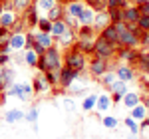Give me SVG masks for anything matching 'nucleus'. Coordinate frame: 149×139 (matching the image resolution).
I'll return each instance as SVG.
<instances>
[{
    "instance_id": "obj_1",
    "label": "nucleus",
    "mask_w": 149,
    "mask_h": 139,
    "mask_svg": "<svg viewBox=\"0 0 149 139\" xmlns=\"http://www.w3.org/2000/svg\"><path fill=\"white\" fill-rule=\"evenodd\" d=\"M62 66H64V60H62V50L58 46L48 48L44 54H40L38 56V64H36V68L42 74L48 72V70H60Z\"/></svg>"
},
{
    "instance_id": "obj_2",
    "label": "nucleus",
    "mask_w": 149,
    "mask_h": 139,
    "mask_svg": "<svg viewBox=\"0 0 149 139\" xmlns=\"http://www.w3.org/2000/svg\"><path fill=\"white\" fill-rule=\"evenodd\" d=\"M62 60H64V66L66 68L74 70V72H80V74H84L86 68H88V56L84 52H80L76 46L64 50L62 52Z\"/></svg>"
},
{
    "instance_id": "obj_3",
    "label": "nucleus",
    "mask_w": 149,
    "mask_h": 139,
    "mask_svg": "<svg viewBox=\"0 0 149 139\" xmlns=\"http://www.w3.org/2000/svg\"><path fill=\"white\" fill-rule=\"evenodd\" d=\"M117 30V46L119 48H139V34L131 32L125 26V22H115Z\"/></svg>"
},
{
    "instance_id": "obj_4",
    "label": "nucleus",
    "mask_w": 149,
    "mask_h": 139,
    "mask_svg": "<svg viewBox=\"0 0 149 139\" xmlns=\"http://www.w3.org/2000/svg\"><path fill=\"white\" fill-rule=\"evenodd\" d=\"M115 52H117V46H115V44L103 40L102 36L95 38V42H93V54H95V56L105 58V60H111V58H115Z\"/></svg>"
},
{
    "instance_id": "obj_5",
    "label": "nucleus",
    "mask_w": 149,
    "mask_h": 139,
    "mask_svg": "<svg viewBox=\"0 0 149 139\" xmlns=\"http://www.w3.org/2000/svg\"><path fill=\"white\" fill-rule=\"evenodd\" d=\"M109 68H111V60H105V58H100V56L92 54V60L88 62V68L86 70L92 74L93 78H100V76L105 74Z\"/></svg>"
},
{
    "instance_id": "obj_6",
    "label": "nucleus",
    "mask_w": 149,
    "mask_h": 139,
    "mask_svg": "<svg viewBox=\"0 0 149 139\" xmlns=\"http://www.w3.org/2000/svg\"><path fill=\"white\" fill-rule=\"evenodd\" d=\"M137 54H139L137 48H119L117 46V52H115L113 60H119V62H123V64H127V66H135Z\"/></svg>"
},
{
    "instance_id": "obj_7",
    "label": "nucleus",
    "mask_w": 149,
    "mask_h": 139,
    "mask_svg": "<svg viewBox=\"0 0 149 139\" xmlns=\"http://www.w3.org/2000/svg\"><path fill=\"white\" fill-rule=\"evenodd\" d=\"M76 38H78V36H76V30L68 28L62 36L54 38V46H58L62 52H64V50H68V48H72L74 44H76Z\"/></svg>"
},
{
    "instance_id": "obj_8",
    "label": "nucleus",
    "mask_w": 149,
    "mask_h": 139,
    "mask_svg": "<svg viewBox=\"0 0 149 139\" xmlns=\"http://www.w3.org/2000/svg\"><path fill=\"white\" fill-rule=\"evenodd\" d=\"M20 16H22L24 24H26V30H36V24H38V18H40V12H38V8H36L34 4L28 6Z\"/></svg>"
},
{
    "instance_id": "obj_9",
    "label": "nucleus",
    "mask_w": 149,
    "mask_h": 139,
    "mask_svg": "<svg viewBox=\"0 0 149 139\" xmlns=\"http://www.w3.org/2000/svg\"><path fill=\"white\" fill-rule=\"evenodd\" d=\"M109 92H111V95H109V97H111V101H113V104H117V101H121V97H123L129 90H127V83H125V81L115 80L113 83L109 85Z\"/></svg>"
},
{
    "instance_id": "obj_10",
    "label": "nucleus",
    "mask_w": 149,
    "mask_h": 139,
    "mask_svg": "<svg viewBox=\"0 0 149 139\" xmlns=\"http://www.w3.org/2000/svg\"><path fill=\"white\" fill-rule=\"evenodd\" d=\"M78 76H81L80 72H74V70H70V68H66V66H62V70H60V88L68 90V85H70L74 80H76Z\"/></svg>"
},
{
    "instance_id": "obj_11",
    "label": "nucleus",
    "mask_w": 149,
    "mask_h": 139,
    "mask_svg": "<svg viewBox=\"0 0 149 139\" xmlns=\"http://www.w3.org/2000/svg\"><path fill=\"white\" fill-rule=\"evenodd\" d=\"M115 76H117V80L121 81H133L135 80V70L133 66H127V64H121V66H117L115 68Z\"/></svg>"
},
{
    "instance_id": "obj_12",
    "label": "nucleus",
    "mask_w": 149,
    "mask_h": 139,
    "mask_svg": "<svg viewBox=\"0 0 149 139\" xmlns=\"http://www.w3.org/2000/svg\"><path fill=\"white\" fill-rule=\"evenodd\" d=\"M111 24V20H109V14H107V10H100V12H95L93 14V30L95 32H100V30H103L105 26H109Z\"/></svg>"
},
{
    "instance_id": "obj_13",
    "label": "nucleus",
    "mask_w": 149,
    "mask_h": 139,
    "mask_svg": "<svg viewBox=\"0 0 149 139\" xmlns=\"http://www.w3.org/2000/svg\"><path fill=\"white\" fill-rule=\"evenodd\" d=\"M133 68H137L143 76H149V50H139Z\"/></svg>"
},
{
    "instance_id": "obj_14",
    "label": "nucleus",
    "mask_w": 149,
    "mask_h": 139,
    "mask_svg": "<svg viewBox=\"0 0 149 139\" xmlns=\"http://www.w3.org/2000/svg\"><path fill=\"white\" fill-rule=\"evenodd\" d=\"M139 16H141V14H139V8L135 4H129L127 8H121V22H125V24L133 22L135 24Z\"/></svg>"
},
{
    "instance_id": "obj_15",
    "label": "nucleus",
    "mask_w": 149,
    "mask_h": 139,
    "mask_svg": "<svg viewBox=\"0 0 149 139\" xmlns=\"http://www.w3.org/2000/svg\"><path fill=\"white\" fill-rule=\"evenodd\" d=\"M18 18H20V12H16V10H0V26H4V28H10Z\"/></svg>"
},
{
    "instance_id": "obj_16",
    "label": "nucleus",
    "mask_w": 149,
    "mask_h": 139,
    "mask_svg": "<svg viewBox=\"0 0 149 139\" xmlns=\"http://www.w3.org/2000/svg\"><path fill=\"white\" fill-rule=\"evenodd\" d=\"M32 32H34L36 44H40L44 50H48V48L54 46V38H52V34H50V32H40V30H32Z\"/></svg>"
},
{
    "instance_id": "obj_17",
    "label": "nucleus",
    "mask_w": 149,
    "mask_h": 139,
    "mask_svg": "<svg viewBox=\"0 0 149 139\" xmlns=\"http://www.w3.org/2000/svg\"><path fill=\"white\" fill-rule=\"evenodd\" d=\"M32 90H34V93H46L48 90H50V83L46 81V78H44V74H42V72L34 76V81H32Z\"/></svg>"
},
{
    "instance_id": "obj_18",
    "label": "nucleus",
    "mask_w": 149,
    "mask_h": 139,
    "mask_svg": "<svg viewBox=\"0 0 149 139\" xmlns=\"http://www.w3.org/2000/svg\"><path fill=\"white\" fill-rule=\"evenodd\" d=\"M84 8H86V4H84L81 0H68V2L64 4V10L68 12V14H72V16H76V18L84 12Z\"/></svg>"
},
{
    "instance_id": "obj_19",
    "label": "nucleus",
    "mask_w": 149,
    "mask_h": 139,
    "mask_svg": "<svg viewBox=\"0 0 149 139\" xmlns=\"http://www.w3.org/2000/svg\"><path fill=\"white\" fill-rule=\"evenodd\" d=\"M97 36H102L103 40H107V42H111V44H115V46H117V30H115L113 24H109V26H105L103 30H100V32H97Z\"/></svg>"
},
{
    "instance_id": "obj_20",
    "label": "nucleus",
    "mask_w": 149,
    "mask_h": 139,
    "mask_svg": "<svg viewBox=\"0 0 149 139\" xmlns=\"http://www.w3.org/2000/svg\"><path fill=\"white\" fill-rule=\"evenodd\" d=\"M24 119V111L22 109H18V107H12V109H8L6 113H4V121L6 123H18V121H22Z\"/></svg>"
},
{
    "instance_id": "obj_21",
    "label": "nucleus",
    "mask_w": 149,
    "mask_h": 139,
    "mask_svg": "<svg viewBox=\"0 0 149 139\" xmlns=\"http://www.w3.org/2000/svg\"><path fill=\"white\" fill-rule=\"evenodd\" d=\"M24 42H26V32H24V34H12L10 40H8L10 50H14V52H20V50H24Z\"/></svg>"
},
{
    "instance_id": "obj_22",
    "label": "nucleus",
    "mask_w": 149,
    "mask_h": 139,
    "mask_svg": "<svg viewBox=\"0 0 149 139\" xmlns=\"http://www.w3.org/2000/svg\"><path fill=\"white\" fill-rule=\"evenodd\" d=\"M93 42H95V40H81V38H76V44H74V46L78 48L80 52H84L86 56H92L93 54Z\"/></svg>"
},
{
    "instance_id": "obj_23",
    "label": "nucleus",
    "mask_w": 149,
    "mask_h": 139,
    "mask_svg": "<svg viewBox=\"0 0 149 139\" xmlns=\"http://www.w3.org/2000/svg\"><path fill=\"white\" fill-rule=\"evenodd\" d=\"M76 36L81 38V40H95L97 38V32L93 30V26H80L76 30Z\"/></svg>"
},
{
    "instance_id": "obj_24",
    "label": "nucleus",
    "mask_w": 149,
    "mask_h": 139,
    "mask_svg": "<svg viewBox=\"0 0 149 139\" xmlns=\"http://www.w3.org/2000/svg\"><path fill=\"white\" fill-rule=\"evenodd\" d=\"M32 95H34L32 83H20V88H18V93H16V97H18V99H22V101H30V99H32Z\"/></svg>"
},
{
    "instance_id": "obj_25",
    "label": "nucleus",
    "mask_w": 149,
    "mask_h": 139,
    "mask_svg": "<svg viewBox=\"0 0 149 139\" xmlns=\"http://www.w3.org/2000/svg\"><path fill=\"white\" fill-rule=\"evenodd\" d=\"M14 81V70H10L8 66H2L0 68V83L4 85V90Z\"/></svg>"
},
{
    "instance_id": "obj_26",
    "label": "nucleus",
    "mask_w": 149,
    "mask_h": 139,
    "mask_svg": "<svg viewBox=\"0 0 149 139\" xmlns=\"http://www.w3.org/2000/svg\"><path fill=\"white\" fill-rule=\"evenodd\" d=\"M147 111H149V109L139 101L135 107H131V109H129V117H133L135 121H141V119H145V117H147Z\"/></svg>"
},
{
    "instance_id": "obj_27",
    "label": "nucleus",
    "mask_w": 149,
    "mask_h": 139,
    "mask_svg": "<svg viewBox=\"0 0 149 139\" xmlns=\"http://www.w3.org/2000/svg\"><path fill=\"white\" fill-rule=\"evenodd\" d=\"M62 16H64V4H60V2H58L56 6H52V8L46 12V18L50 20V22L62 20Z\"/></svg>"
},
{
    "instance_id": "obj_28",
    "label": "nucleus",
    "mask_w": 149,
    "mask_h": 139,
    "mask_svg": "<svg viewBox=\"0 0 149 139\" xmlns=\"http://www.w3.org/2000/svg\"><path fill=\"white\" fill-rule=\"evenodd\" d=\"M60 70H48V72H44V78L50 83V88H60Z\"/></svg>"
},
{
    "instance_id": "obj_29",
    "label": "nucleus",
    "mask_w": 149,
    "mask_h": 139,
    "mask_svg": "<svg viewBox=\"0 0 149 139\" xmlns=\"http://www.w3.org/2000/svg\"><path fill=\"white\" fill-rule=\"evenodd\" d=\"M93 14H95V12H93L92 8H88V6H86V8H84V12L78 16V24H80V26H92Z\"/></svg>"
},
{
    "instance_id": "obj_30",
    "label": "nucleus",
    "mask_w": 149,
    "mask_h": 139,
    "mask_svg": "<svg viewBox=\"0 0 149 139\" xmlns=\"http://www.w3.org/2000/svg\"><path fill=\"white\" fill-rule=\"evenodd\" d=\"M111 104H113V101H111V97H109L107 93H102V95L95 97V107H97L100 111H107V109L111 107Z\"/></svg>"
},
{
    "instance_id": "obj_31",
    "label": "nucleus",
    "mask_w": 149,
    "mask_h": 139,
    "mask_svg": "<svg viewBox=\"0 0 149 139\" xmlns=\"http://www.w3.org/2000/svg\"><path fill=\"white\" fill-rule=\"evenodd\" d=\"M121 101H123V105H125V107H129V109H131V107H135V105L141 101V97H139V93H135V92H127L125 95L121 97Z\"/></svg>"
},
{
    "instance_id": "obj_32",
    "label": "nucleus",
    "mask_w": 149,
    "mask_h": 139,
    "mask_svg": "<svg viewBox=\"0 0 149 139\" xmlns=\"http://www.w3.org/2000/svg\"><path fill=\"white\" fill-rule=\"evenodd\" d=\"M24 121L32 123V125H34V131L38 129V107H36V105H32L28 111H24Z\"/></svg>"
},
{
    "instance_id": "obj_33",
    "label": "nucleus",
    "mask_w": 149,
    "mask_h": 139,
    "mask_svg": "<svg viewBox=\"0 0 149 139\" xmlns=\"http://www.w3.org/2000/svg\"><path fill=\"white\" fill-rule=\"evenodd\" d=\"M68 30V26H66V22L64 20H56V22H52V28H50V34H52V38H58V36H62L64 32Z\"/></svg>"
},
{
    "instance_id": "obj_34",
    "label": "nucleus",
    "mask_w": 149,
    "mask_h": 139,
    "mask_svg": "<svg viewBox=\"0 0 149 139\" xmlns=\"http://www.w3.org/2000/svg\"><path fill=\"white\" fill-rule=\"evenodd\" d=\"M97 80H100V83H102L103 88H107V90H109V85H111V83L117 80V76H115V72L107 70V72H105V74H102V76H100Z\"/></svg>"
},
{
    "instance_id": "obj_35",
    "label": "nucleus",
    "mask_w": 149,
    "mask_h": 139,
    "mask_svg": "<svg viewBox=\"0 0 149 139\" xmlns=\"http://www.w3.org/2000/svg\"><path fill=\"white\" fill-rule=\"evenodd\" d=\"M88 8H92L93 12H100V10H107V2L105 0H81Z\"/></svg>"
},
{
    "instance_id": "obj_36",
    "label": "nucleus",
    "mask_w": 149,
    "mask_h": 139,
    "mask_svg": "<svg viewBox=\"0 0 149 139\" xmlns=\"http://www.w3.org/2000/svg\"><path fill=\"white\" fill-rule=\"evenodd\" d=\"M56 4H58V0H34V6L38 8V12H44V14Z\"/></svg>"
},
{
    "instance_id": "obj_37",
    "label": "nucleus",
    "mask_w": 149,
    "mask_h": 139,
    "mask_svg": "<svg viewBox=\"0 0 149 139\" xmlns=\"http://www.w3.org/2000/svg\"><path fill=\"white\" fill-rule=\"evenodd\" d=\"M22 58H24V64H26V66H30V68H36V64H38V54H36L34 50H26Z\"/></svg>"
},
{
    "instance_id": "obj_38",
    "label": "nucleus",
    "mask_w": 149,
    "mask_h": 139,
    "mask_svg": "<svg viewBox=\"0 0 149 139\" xmlns=\"http://www.w3.org/2000/svg\"><path fill=\"white\" fill-rule=\"evenodd\" d=\"M10 2H12V6H14V10L20 12V14H22L28 6H32V4H34V0H10Z\"/></svg>"
},
{
    "instance_id": "obj_39",
    "label": "nucleus",
    "mask_w": 149,
    "mask_h": 139,
    "mask_svg": "<svg viewBox=\"0 0 149 139\" xmlns=\"http://www.w3.org/2000/svg\"><path fill=\"white\" fill-rule=\"evenodd\" d=\"M62 20L66 22V26L68 28H72V30H78L80 28V24H78V18L76 16H72V14H68V12L64 10V16H62Z\"/></svg>"
},
{
    "instance_id": "obj_40",
    "label": "nucleus",
    "mask_w": 149,
    "mask_h": 139,
    "mask_svg": "<svg viewBox=\"0 0 149 139\" xmlns=\"http://www.w3.org/2000/svg\"><path fill=\"white\" fill-rule=\"evenodd\" d=\"M50 28H52V22L48 20L46 16H40V18H38V24H36V30H40V32H50Z\"/></svg>"
},
{
    "instance_id": "obj_41",
    "label": "nucleus",
    "mask_w": 149,
    "mask_h": 139,
    "mask_svg": "<svg viewBox=\"0 0 149 139\" xmlns=\"http://www.w3.org/2000/svg\"><path fill=\"white\" fill-rule=\"evenodd\" d=\"M123 123H125V127L129 129L133 135H137V133H139V121H135L133 117H125V119H123Z\"/></svg>"
},
{
    "instance_id": "obj_42",
    "label": "nucleus",
    "mask_w": 149,
    "mask_h": 139,
    "mask_svg": "<svg viewBox=\"0 0 149 139\" xmlns=\"http://www.w3.org/2000/svg\"><path fill=\"white\" fill-rule=\"evenodd\" d=\"M95 97L97 95H86V99L81 101V109L84 111H92L93 107H95Z\"/></svg>"
},
{
    "instance_id": "obj_43",
    "label": "nucleus",
    "mask_w": 149,
    "mask_h": 139,
    "mask_svg": "<svg viewBox=\"0 0 149 139\" xmlns=\"http://www.w3.org/2000/svg\"><path fill=\"white\" fill-rule=\"evenodd\" d=\"M137 28L141 30V32H149V16H145V14H141L137 18Z\"/></svg>"
},
{
    "instance_id": "obj_44",
    "label": "nucleus",
    "mask_w": 149,
    "mask_h": 139,
    "mask_svg": "<svg viewBox=\"0 0 149 139\" xmlns=\"http://www.w3.org/2000/svg\"><path fill=\"white\" fill-rule=\"evenodd\" d=\"M107 2V8H127L131 2L129 0H105Z\"/></svg>"
},
{
    "instance_id": "obj_45",
    "label": "nucleus",
    "mask_w": 149,
    "mask_h": 139,
    "mask_svg": "<svg viewBox=\"0 0 149 139\" xmlns=\"http://www.w3.org/2000/svg\"><path fill=\"white\" fill-rule=\"evenodd\" d=\"M107 14H109V20H111V24L121 22V8H107Z\"/></svg>"
},
{
    "instance_id": "obj_46",
    "label": "nucleus",
    "mask_w": 149,
    "mask_h": 139,
    "mask_svg": "<svg viewBox=\"0 0 149 139\" xmlns=\"http://www.w3.org/2000/svg\"><path fill=\"white\" fill-rule=\"evenodd\" d=\"M36 44V38L32 30H26V42H24V50H32Z\"/></svg>"
},
{
    "instance_id": "obj_47",
    "label": "nucleus",
    "mask_w": 149,
    "mask_h": 139,
    "mask_svg": "<svg viewBox=\"0 0 149 139\" xmlns=\"http://www.w3.org/2000/svg\"><path fill=\"white\" fill-rule=\"evenodd\" d=\"M102 123H103V125H105L107 129H115V127H117V119H115L113 115L103 117V119H102Z\"/></svg>"
},
{
    "instance_id": "obj_48",
    "label": "nucleus",
    "mask_w": 149,
    "mask_h": 139,
    "mask_svg": "<svg viewBox=\"0 0 149 139\" xmlns=\"http://www.w3.org/2000/svg\"><path fill=\"white\" fill-rule=\"evenodd\" d=\"M139 46L143 50H149V32H141L139 34Z\"/></svg>"
},
{
    "instance_id": "obj_49",
    "label": "nucleus",
    "mask_w": 149,
    "mask_h": 139,
    "mask_svg": "<svg viewBox=\"0 0 149 139\" xmlns=\"http://www.w3.org/2000/svg\"><path fill=\"white\" fill-rule=\"evenodd\" d=\"M10 36H12L10 28H4V26H0V44H2V42H8V40H10Z\"/></svg>"
},
{
    "instance_id": "obj_50",
    "label": "nucleus",
    "mask_w": 149,
    "mask_h": 139,
    "mask_svg": "<svg viewBox=\"0 0 149 139\" xmlns=\"http://www.w3.org/2000/svg\"><path fill=\"white\" fill-rule=\"evenodd\" d=\"M137 8H139V14H145V16H149V0H145V2L137 4Z\"/></svg>"
},
{
    "instance_id": "obj_51",
    "label": "nucleus",
    "mask_w": 149,
    "mask_h": 139,
    "mask_svg": "<svg viewBox=\"0 0 149 139\" xmlns=\"http://www.w3.org/2000/svg\"><path fill=\"white\" fill-rule=\"evenodd\" d=\"M62 104H64V107H66L68 111H74V109H76V104H74L70 97H64V101H62Z\"/></svg>"
},
{
    "instance_id": "obj_52",
    "label": "nucleus",
    "mask_w": 149,
    "mask_h": 139,
    "mask_svg": "<svg viewBox=\"0 0 149 139\" xmlns=\"http://www.w3.org/2000/svg\"><path fill=\"white\" fill-rule=\"evenodd\" d=\"M10 54H0V68H2V66H8V64H10Z\"/></svg>"
},
{
    "instance_id": "obj_53",
    "label": "nucleus",
    "mask_w": 149,
    "mask_h": 139,
    "mask_svg": "<svg viewBox=\"0 0 149 139\" xmlns=\"http://www.w3.org/2000/svg\"><path fill=\"white\" fill-rule=\"evenodd\" d=\"M139 97H141V104L149 109V93H143V95H139Z\"/></svg>"
},
{
    "instance_id": "obj_54",
    "label": "nucleus",
    "mask_w": 149,
    "mask_h": 139,
    "mask_svg": "<svg viewBox=\"0 0 149 139\" xmlns=\"http://www.w3.org/2000/svg\"><path fill=\"white\" fill-rule=\"evenodd\" d=\"M4 97H6V95H4V85H2V83H0V99H2V101H4Z\"/></svg>"
},
{
    "instance_id": "obj_55",
    "label": "nucleus",
    "mask_w": 149,
    "mask_h": 139,
    "mask_svg": "<svg viewBox=\"0 0 149 139\" xmlns=\"http://www.w3.org/2000/svg\"><path fill=\"white\" fill-rule=\"evenodd\" d=\"M129 2H131V4H135V6H137V4H141V2H145V0H129Z\"/></svg>"
},
{
    "instance_id": "obj_56",
    "label": "nucleus",
    "mask_w": 149,
    "mask_h": 139,
    "mask_svg": "<svg viewBox=\"0 0 149 139\" xmlns=\"http://www.w3.org/2000/svg\"><path fill=\"white\" fill-rule=\"evenodd\" d=\"M127 139H139V137H135V135H133V133H131V137H127Z\"/></svg>"
},
{
    "instance_id": "obj_57",
    "label": "nucleus",
    "mask_w": 149,
    "mask_h": 139,
    "mask_svg": "<svg viewBox=\"0 0 149 139\" xmlns=\"http://www.w3.org/2000/svg\"><path fill=\"white\" fill-rule=\"evenodd\" d=\"M0 54H2V52H0Z\"/></svg>"
}]
</instances>
